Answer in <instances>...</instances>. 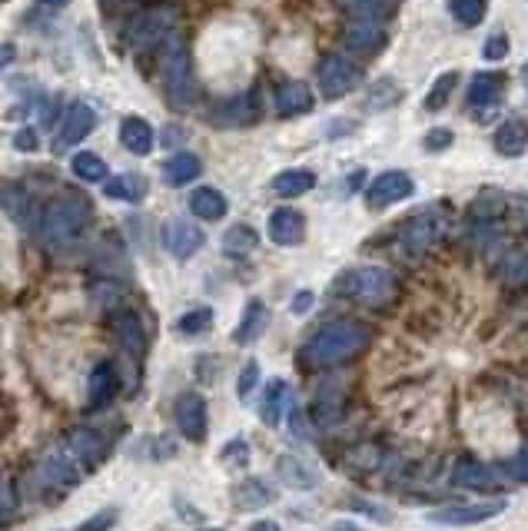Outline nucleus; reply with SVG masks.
I'll use <instances>...</instances> for the list:
<instances>
[{
    "label": "nucleus",
    "mask_w": 528,
    "mask_h": 531,
    "mask_svg": "<svg viewBox=\"0 0 528 531\" xmlns=\"http://www.w3.org/2000/svg\"><path fill=\"white\" fill-rule=\"evenodd\" d=\"M173 419L176 429L186 442L203 445L206 435H210V405L200 392H180L173 402Z\"/></svg>",
    "instance_id": "nucleus-7"
},
{
    "label": "nucleus",
    "mask_w": 528,
    "mask_h": 531,
    "mask_svg": "<svg viewBox=\"0 0 528 531\" xmlns=\"http://www.w3.org/2000/svg\"><path fill=\"white\" fill-rule=\"evenodd\" d=\"M509 50H512L509 34H492L489 40H485L482 54H485V60H505L509 57Z\"/></svg>",
    "instance_id": "nucleus-40"
},
{
    "label": "nucleus",
    "mask_w": 528,
    "mask_h": 531,
    "mask_svg": "<svg viewBox=\"0 0 528 531\" xmlns=\"http://www.w3.org/2000/svg\"><path fill=\"white\" fill-rule=\"evenodd\" d=\"M117 395H120V372H117V366H113L110 359H103V362H97V366L90 369V379H87V412L110 409Z\"/></svg>",
    "instance_id": "nucleus-13"
},
{
    "label": "nucleus",
    "mask_w": 528,
    "mask_h": 531,
    "mask_svg": "<svg viewBox=\"0 0 528 531\" xmlns=\"http://www.w3.org/2000/svg\"><path fill=\"white\" fill-rule=\"evenodd\" d=\"M333 531H362V528H356V525H346V522H343V525H336Z\"/></svg>",
    "instance_id": "nucleus-52"
},
{
    "label": "nucleus",
    "mask_w": 528,
    "mask_h": 531,
    "mask_svg": "<svg viewBox=\"0 0 528 531\" xmlns=\"http://www.w3.org/2000/svg\"><path fill=\"white\" fill-rule=\"evenodd\" d=\"M273 502H276V492L263 478H243V482L233 488V505L240 508V512H260V508L273 505Z\"/></svg>",
    "instance_id": "nucleus-22"
},
{
    "label": "nucleus",
    "mask_w": 528,
    "mask_h": 531,
    "mask_svg": "<svg viewBox=\"0 0 528 531\" xmlns=\"http://www.w3.org/2000/svg\"><path fill=\"white\" fill-rule=\"evenodd\" d=\"M250 531H283L276 522H256V525H250Z\"/></svg>",
    "instance_id": "nucleus-50"
},
{
    "label": "nucleus",
    "mask_w": 528,
    "mask_h": 531,
    "mask_svg": "<svg viewBox=\"0 0 528 531\" xmlns=\"http://www.w3.org/2000/svg\"><path fill=\"white\" fill-rule=\"evenodd\" d=\"M0 485H4V482H0ZM0 495H4V492H0Z\"/></svg>",
    "instance_id": "nucleus-56"
},
{
    "label": "nucleus",
    "mask_w": 528,
    "mask_h": 531,
    "mask_svg": "<svg viewBox=\"0 0 528 531\" xmlns=\"http://www.w3.org/2000/svg\"><path fill=\"white\" fill-rule=\"evenodd\" d=\"M200 531H223V528H200Z\"/></svg>",
    "instance_id": "nucleus-55"
},
{
    "label": "nucleus",
    "mask_w": 528,
    "mask_h": 531,
    "mask_svg": "<svg viewBox=\"0 0 528 531\" xmlns=\"http://www.w3.org/2000/svg\"><path fill=\"white\" fill-rule=\"evenodd\" d=\"M276 475L283 478V485L296 488V492H309V488H316V482H319L313 468L296 455H279L276 458Z\"/></svg>",
    "instance_id": "nucleus-26"
},
{
    "label": "nucleus",
    "mask_w": 528,
    "mask_h": 531,
    "mask_svg": "<svg viewBox=\"0 0 528 531\" xmlns=\"http://www.w3.org/2000/svg\"><path fill=\"white\" fill-rule=\"evenodd\" d=\"M107 7H120V4H130V0H103Z\"/></svg>",
    "instance_id": "nucleus-53"
},
{
    "label": "nucleus",
    "mask_w": 528,
    "mask_h": 531,
    "mask_svg": "<svg viewBox=\"0 0 528 531\" xmlns=\"http://www.w3.org/2000/svg\"><path fill=\"white\" fill-rule=\"evenodd\" d=\"M160 74H163V87H167V97L173 107H190L196 97V80H193V64H190V50H186L183 37L173 34L163 40L160 50Z\"/></svg>",
    "instance_id": "nucleus-3"
},
{
    "label": "nucleus",
    "mask_w": 528,
    "mask_h": 531,
    "mask_svg": "<svg viewBox=\"0 0 528 531\" xmlns=\"http://www.w3.org/2000/svg\"><path fill=\"white\" fill-rule=\"evenodd\" d=\"M14 147L17 150H27V153H34L40 143H37V137H34V130H20L17 137H14Z\"/></svg>",
    "instance_id": "nucleus-46"
},
{
    "label": "nucleus",
    "mask_w": 528,
    "mask_h": 531,
    "mask_svg": "<svg viewBox=\"0 0 528 531\" xmlns=\"http://www.w3.org/2000/svg\"><path fill=\"white\" fill-rule=\"evenodd\" d=\"M93 296H100V289H93ZM107 296H120V289H107ZM103 306H107V309H120L117 303H113V299H103Z\"/></svg>",
    "instance_id": "nucleus-49"
},
{
    "label": "nucleus",
    "mask_w": 528,
    "mask_h": 531,
    "mask_svg": "<svg viewBox=\"0 0 528 531\" xmlns=\"http://www.w3.org/2000/svg\"><path fill=\"white\" fill-rule=\"evenodd\" d=\"M333 4L349 17L376 24V20H389L392 14H396L399 0H333Z\"/></svg>",
    "instance_id": "nucleus-28"
},
{
    "label": "nucleus",
    "mask_w": 528,
    "mask_h": 531,
    "mask_svg": "<svg viewBox=\"0 0 528 531\" xmlns=\"http://www.w3.org/2000/svg\"><path fill=\"white\" fill-rule=\"evenodd\" d=\"M505 279L509 283H528V256H512L505 263Z\"/></svg>",
    "instance_id": "nucleus-42"
},
{
    "label": "nucleus",
    "mask_w": 528,
    "mask_h": 531,
    "mask_svg": "<svg viewBox=\"0 0 528 531\" xmlns=\"http://www.w3.org/2000/svg\"><path fill=\"white\" fill-rule=\"evenodd\" d=\"M260 382H263V376H260V366L250 359L246 366L240 369V379H236V395H240V402H250L253 399V392L260 389Z\"/></svg>",
    "instance_id": "nucleus-38"
},
{
    "label": "nucleus",
    "mask_w": 528,
    "mask_h": 531,
    "mask_svg": "<svg viewBox=\"0 0 528 531\" xmlns=\"http://www.w3.org/2000/svg\"><path fill=\"white\" fill-rule=\"evenodd\" d=\"M84 475L87 472L74 462V455H70L67 449H57L34 468V478H30V482H34V488L40 495L50 498V495L70 492L74 485H80V478H84Z\"/></svg>",
    "instance_id": "nucleus-5"
},
{
    "label": "nucleus",
    "mask_w": 528,
    "mask_h": 531,
    "mask_svg": "<svg viewBox=\"0 0 528 531\" xmlns=\"http://www.w3.org/2000/svg\"><path fill=\"white\" fill-rule=\"evenodd\" d=\"M210 326H213V309L210 306H196V309L183 312V316L176 319V332H180V336H203Z\"/></svg>",
    "instance_id": "nucleus-35"
},
{
    "label": "nucleus",
    "mask_w": 528,
    "mask_h": 531,
    "mask_svg": "<svg viewBox=\"0 0 528 531\" xmlns=\"http://www.w3.org/2000/svg\"><path fill=\"white\" fill-rule=\"evenodd\" d=\"M505 512V498H492V502H475V505H449L439 508V512H429L432 525H445V528H465V525H482L489 518Z\"/></svg>",
    "instance_id": "nucleus-11"
},
{
    "label": "nucleus",
    "mask_w": 528,
    "mask_h": 531,
    "mask_svg": "<svg viewBox=\"0 0 528 531\" xmlns=\"http://www.w3.org/2000/svg\"><path fill=\"white\" fill-rule=\"evenodd\" d=\"M412 193H416V183H412V176L402 173V170H389V173H379L376 180L369 183L366 200H369L372 210H386V206H392V203L409 200Z\"/></svg>",
    "instance_id": "nucleus-12"
},
{
    "label": "nucleus",
    "mask_w": 528,
    "mask_h": 531,
    "mask_svg": "<svg viewBox=\"0 0 528 531\" xmlns=\"http://www.w3.org/2000/svg\"><path fill=\"white\" fill-rule=\"evenodd\" d=\"M522 80H525V87H528V64L522 67Z\"/></svg>",
    "instance_id": "nucleus-54"
},
{
    "label": "nucleus",
    "mask_w": 528,
    "mask_h": 531,
    "mask_svg": "<svg viewBox=\"0 0 528 531\" xmlns=\"http://www.w3.org/2000/svg\"><path fill=\"white\" fill-rule=\"evenodd\" d=\"M70 170H74V176H80L84 183H107V163H103L97 153H87V150L74 153Z\"/></svg>",
    "instance_id": "nucleus-34"
},
{
    "label": "nucleus",
    "mask_w": 528,
    "mask_h": 531,
    "mask_svg": "<svg viewBox=\"0 0 528 531\" xmlns=\"http://www.w3.org/2000/svg\"><path fill=\"white\" fill-rule=\"evenodd\" d=\"M223 458H236L240 465H246V462H250V445H246V439L236 435V439H230V445L223 449Z\"/></svg>",
    "instance_id": "nucleus-43"
},
{
    "label": "nucleus",
    "mask_w": 528,
    "mask_h": 531,
    "mask_svg": "<svg viewBox=\"0 0 528 531\" xmlns=\"http://www.w3.org/2000/svg\"><path fill=\"white\" fill-rule=\"evenodd\" d=\"M64 449L74 455V462L84 472H97L110 455V439L100 429H93V425H77V429H70Z\"/></svg>",
    "instance_id": "nucleus-9"
},
{
    "label": "nucleus",
    "mask_w": 528,
    "mask_h": 531,
    "mask_svg": "<svg viewBox=\"0 0 528 531\" xmlns=\"http://www.w3.org/2000/svg\"><path fill=\"white\" fill-rule=\"evenodd\" d=\"M103 193L120 203H143V196H147V180H143L140 173H120L103 183Z\"/></svg>",
    "instance_id": "nucleus-29"
},
{
    "label": "nucleus",
    "mask_w": 528,
    "mask_h": 531,
    "mask_svg": "<svg viewBox=\"0 0 528 531\" xmlns=\"http://www.w3.org/2000/svg\"><path fill=\"white\" fill-rule=\"evenodd\" d=\"M449 482L455 488H469V492H495L499 488V475L489 465L472 462V458H459L449 475Z\"/></svg>",
    "instance_id": "nucleus-19"
},
{
    "label": "nucleus",
    "mask_w": 528,
    "mask_h": 531,
    "mask_svg": "<svg viewBox=\"0 0 528 531\" xmlns=\"http://www.w3.org/2000/svg\"><path fill=\"white\" fill-rule=\"evenodd\" d=\"M40 7H50V10H60V7H67L70 0H37Z\"/></svg>",
    "instance_id": "nucleus-51"
},
{
    "label": "nucleus",
    "mask_w": 528,
    "mask_h": 531,
    "mask_svg": "<svg viewBox=\"0 0 528 531\" xmlns=\"http://www.w3.org/2000/svg\"><path fill=\"white\" fill-rule=\"evenodd\" d=\"M226 210H230V203H226V196L220 190H213V186H200V190L190 193V213L196 220L216 223V220H223Z\"/></svg>",
    "instance_id": "nucleus-24"
},
{
    "label": "nucleus",
    "mask_w": 528,
    "mask_h": 531,
    "mask_svg": "<svg viewBox=\"0 0 528 531\" xmlns=\"http://www.w3.org/2000/svg\"><path fill=\"white\" fill-rule=\"evenodd\" d=\"M339 289H343L346 296H352L356 303L362 306H389L392 299H396L399 293V283L396 276L389 273V269L382 266H362V269H352V273L343 276V283H339Z\"/></svg>",
    "instance_id": "nucleus-4"
},
{
    "label": "nucleus",
    "mask_w": 528,
    "mask_h": 531,
    "mask_svg": "<svg viewBox=\"0 0 528 531\" xmlns=\"http://www.w3.org/2000/svg\"><path fill=\"white\" fill-rule=\"evenodd\" d=\"M206 236L203 229L190 223V220H170L163 226V246H167V253L176 256V259H190L203 249Z\"/></svg>",
    "instance_id": "nucleus-17"
},
{
    "label": "nucleus",
    "mask_w": 528,
    "mask_h": 531,
    "mask_svg": "<svg viewBox=\"0 0 528 531\" xmlns=\"http://www.w3.org/2000/svg\"><path fill=\"white\" fill-rule=\"evenodd\" d=\"M90 223V203L77 193H57L54 200L44 206L40 216V236L47 246H70L74 239L84 236V229Z\"/></svg>",
    "instance_id": "nucleus-2"
},
{
    "label": "nucleus",
    "mask_w": 528,
    "mask_h": 531,
    "mask_svg": "<svg viewBox=\"0 0 528 531\" xmlns=\"http://www.w3.org/2000/svg\"><path fill=\"white\" fill-rule=\"evenodd\" d=\"M110 326H113V336H117V342H120L123 352H127L130 359L147 356V329H143L137 312L127 309V306L113 309L110 312Z\"/></svg>",
    "instance_id": "nucleus-15"
},
{
    "label": "nucleus",
    "mask_w": 528,
    "mask_h": 531,
    "mask_svg": "<svg viewBox=\"0 0 528 531\" xmlns=\"http://www.w3.org/2000/svg\"><path fill=\"white\" fill-rule=\"evenodd\" d=\"M200 173H203V163H200V156H196V153H176V156H170L167 163H163V180H167L170 186L193 183Z\"/></svg>",
    "instance_id": "nucleus-30"
},
{
    "label": "nucleus",
    "mask_w": 528,
    "mask_h": 531,
    "mask_svg": "<svg viewBox=\"0 0 528 531\" xmlns=\"http://www.w3.org/2000/svg\"><path fill=\"white\" fill-rule=\"evenodd\" d=\"M256 246H260V236H256L253 226L240 223V226L226 229V236H223L226 256H250V253H256Z\"/></svg>",
    "instance_id": "nucleus-33"
},
{
    "label": "nucleus",
    "mask_w": 528,
    "mask_h": 531,
    "mask_svg": "<svg viewBox=\"0 0 528 531\" xmlns=\"http://www.w3.org/2000/svg\"><path fill=\"white\" fill-rule=\"evenodd\" d=\"M349 508H356V512H366L369 518H379L382 525H386L389 518H392V512H389V508H382V505H369V502H349Z\"/></svg>",
    "instance_id": "nucleus-45"
},
{
    "label": "nucleus",
    "mask_w": 528,
    "mask_h": 531,
    "mask_svg": "<svg viewBox=\"0 0 528 531\" xmlns=\"http://www.w3.org/2000/svg\"><path fill=\"white\" fill-rule=\"evenodd\" d=\"M442 233H445L442 206H429V210H419L416 216H409L406 226L399 229V243L409 256H422L439 243Z\"/></svg>",
    "instance_id": "nucleus-6"
},
{
    "label": "nucleus",
    "mask_w": 528,
    "mask_h": 531,
    "mask_svg": "<svg viewBox=\"0 0 528 531\" xmlns=\"http://www.w3.org/2000/svg\"><path fill=\"white\" fill-rule=\"evenodd\" d=\"M173 24H176L173 7H153V10H143V14L130 20L127 37L137 50H147L153 44H163V40L173 34Z\"/></svg>",
    "instance_id": "nucleus-8"
},
{
    "label": "nucleus",
    "mask_w": 528,
    "mask_h": 531,
    "mask_svg": "<svg viewBox=\"0 0 528 531\" xmlns=\"http://www.w3.org/2000/svg\"><path fill=\"white\" fill-rule=\"evenodd\" d=\"M14 57H17L14 44H0V70H7L10 64H14Z\"/></svg>",
    "instance_id": "nucleus-48"
},
{
    "label": "nucleus",
    "mask_w": 528,
    "mask_h": 531,
    "mask_svg": "<svg viewBox=\"0 0 528 531\" xmlns=\"http://www.w3.org/2000/svg\"><path fill=\"white\" fill-rule=\"evenodd\" d=\"M359 83H362V70L356 64H349L346 57H326L323 67H319V90H323V100L346 97Z\"/></svg>",
    "instance_id": "nucleus-10"
},
{
    "label": "nucleus",
    "mask_w": 528,
    "mask_h": 531,
    "mask_svg": "<svg viewBox=\"0 0 528 531\" xmlns=\"http://www.w3.org/2000/svg\"><path fill=\"white\" fill-rule=\"evenodd\" d=\"M276 110L283 117H303V113L313 110V93H309L306 83L289 80L276 90Z\"/></svg>",
    "instance_id": "nucleus-23"
},
{
    "label": "nucleus",
    "mask_w": 528,
    "mask_h": 531,
    "mask_svg": "<svg viewBox=\"0 0 528 531\" xmlns=\"http://www.w3.org/2000/svg\"><path fill=\"white\" fill-rule=\"evenodd\" d=\"M505 472H509L515 482H528V445H522V449L505 462Z\"/></svg>",
    "instance_id": "nucleus-41"
},
{
    "label": "nucleus",
    "mask_w": 528,
    "mask_h": 531,
    "mask_svg": "<svg viewBox=\"0 0 528 531\" xmlns=\"http://www.w3.org/2000/svg\"><path fill=\"white\" fill-rule=\"evenodd\" d=\"M372 346V329L359 319H339L329 322L319 332L309 336V342L299 349V362L306 369H329L362 356Z\"/></svg>",
    "instance_id": "nucleus-1"
},
{
    "label": "nucleus",
    "mask_w": 528,
    "mask_h": 531,
    "mask_svg": "<svg viewBox=\"0 0 528 531\" xmlns=\"http://www.w3.org/2000/svg\"><path fill=\"white\" fill-rule=\"evenodd\" d=\"M269 239L276 246H299L306 239V216L293 206H279L269 213Z\"/></svg>",
    "instance_id": "nucleus-18"
},
{
    "label": "nucleus",
    "mask_w": 528,
    "mask_h": 531,
    "mask_svg": "<svg viewBox=\"0 0 528 531\" xmlns=\"http://www.w3.org/2000/svg\"><path fill=\"white\" fill-rule=\"evenodd\" d=\"M455 83H459V74H455V70H445V74H439V77H436V83H432L429 93H426V110H429V113L442 110L445 103L452 100Z\"/></svg>",
    "instance_id": "nucleus-36"
},
{
    "label": "nucleus",
    "mask_w": 528,
    "mask_h": 531,
    "mask_svg": "<svg viewBox=\"0 0 528 531\" xmlns=\"http://www.w3.org/2000/svg\"><path fill=\"white\" fill-rule=\"evenodd\" d=\"M289 405H293V389L286 385V379H269L263 389V402H260V419L269 429H276V425L283 422Z\"/></svg>",
    "instance_id": "nucleus-21"
},
{
    "label": "nucleus",
    "mask_w": 528,
    "mask_h": 531,
    "mask_svg": "<svg viewBox=\"0 0 528 531\" xmlns=\"http://www.w3.org/2000/svg\"><path fill=\"white\" fill-rule=\"evenodd\" d=\"M313 186H316V173H309V170H283L273 180V193L283 196V200H296V196L313 193Z\"/></svg>",
    "instance_id": "nucleus-31"
},
{
    "label": "nucleus",
    "mask_w": 528,
    "mask_h": 531,
    "mask_svg": "<svg viewBox=\"0 0 528 531\" xmlns=\"http://www.w3.org/2000/svg\"><path fill=\"white\" fill-rule=\"evenodd\" d=\"M93 127H97V113H93L87 103H74V107L64 113V123H60L57 140H54V150L64 153L70 147H77L80 140L90 137Z\"/></svg>",
    "instance_id": "nucleus-16"
},
{
    "label": "nucleus",
    "mask_w": 528,
    "mask_h": 531,
    "mask_svg": "<svg viewBox=\"0 0 528 531\" xmlns=\"http://www.w3.org/2000/svg\"><path fill=\"white\" fill-rule=\"evenodd\" d=\"M117 518H120V512H117V508H103V512L90 515L87 522L80 525L77 531H110L113 525H117Z\"/></svg>",
    "instance_id": "nucleus-39"
},
{
    "label": "nucleus",
    "mask_w": 528,
    "mask_h": 531,
    "mask_svg": "<svg viewBox=\"0 0 528 531\" xmlns=\"http://www.w3.org/2000/svg\"><path fill=\"white\" fill-rule=\"evenodd\" d=\"M343 44L349 54H376V50L386 47V34L376 27H352V30H346Z\"/></svg>",
    "instance_id": "nucleus-32"
},
{
    "label": "nucleus",
    "mask_w": 528,
    "mask_h": 531,
    "mask_svg": "<svg viewBox=\"0 0 528 531\" xmlns=\"http://www.w3.org/2000/svg\"><path fill=\"white\" fill-rule=\"evenodd\" d=\"M485 10H489V4H485V0H452V17L459 20L462 27L482 24Z\"/></svg>",
    "instance_id": "nucleus-37"
},
{
    "label": "nucleus",
    "mask_w": 528,
    "mask_h": 531,
    "mask_svg": "<svg viewBox=\"0 0 528 531\" xmlns=\"http://www.w3.org/2000/svg\"><path fill=\"white\" fill-rule=\"evenodd\" d=\"M309 306H313V293H299V296H293V303H289V309H293L296 316L309 312Z\"/></svg>",
    "instance_id": "nucleus-47"
},
{
    "label": "nucleus",
    "mask_w": 528,
    "mask_h": 531,
    "mask_svg": "<svg viewBox=\"0 0 528 531\" xmlns=\"http://www.w3.org/2000/svg\"><path fill=\"white\" fill-rule=\"evenodd\" d=\"M120 143H123V150H130L133 156H147L153 150V143H157V137H153V127L147 120L127 117L120 123Z\"/></svg>",
    "instance_id": "nucleus-27"
},
{
    "label": "nucleus",
    "mask_w": 528,
    "mask_h": 531,
    "mask_svg": "<svg viewBox=\"0 0 528 531\" xmlns=\"http://www.w3.org/2000/svg\"><path fill=\"white\" fill-rule=\"evenodd\" d=\"M495 150L502 156H522L528 150V120L525 117H509L495 130Z\"/></svg>",
    "instance_id": "nucleus-25"
},
{
    "label": "nucleus",
    "mask_w": 528,
    "mask_h": 531,
    "mask_svg": "<svg viewBox=\"0 0 528 531\" xmlns=\"http://www.w3.org/2000/svg\"><path fill=\"white\" fill-rule=\"evenodd\" d=\"M269 326V309L263 299H250L243 309V319H240V326L233 329V342L236 346H253V342H260L263 339V332Z\"/></svg>",
    "instance_id": "nucleus-20"
},
{
    "label": "nucleus",
    "mask_w": 528,
    "mask_h": 531,
    "mask_svg": "<svg viewBox=\"0 0 528 531\" xmlns=\"http://www.w3.org/2000/svg\"><path fill=\"white\" fill-rule=\"evenodd\" d=\"M452 143V130H445V127H439V130H429L426 133V150H445Z\"/></svg>",
    "instance_id": "nucleus-44"
},
{
    "label": "nucleus",
    "mask_w": 528,
    "mask_h": 531,
    "mask_svg": "<svg viewBox=\"0 0 528 531\" xmlns=\"http://www.w3.org/2000/svg\"><path fill=\"white\" fill-rule=\"evenodd\" d=\"M505 87V74H475L469 87V107L479 123H489L499 113V97Z\"/></svg>",
    "instance_id": "nucleus-14"
}]
</instances>
